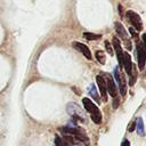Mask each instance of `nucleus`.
<instances>
[{"label":"nucleus","instance_id":"nucleus-18","mask_svg":"<svg viewBox=\"0 0 146 146\" xmlns=\"http://www.w3.org/2000/svg\"><path fill=\"white\" fill-rule=\"evenodd\" d=\"M105 46H106V50H107V52H108L110 55H112V54H113V50H112V48H111L110 42H108V41H105Z\"/></svg>","mask_w":146,"mask_h":146},{"label":"nucleus","instance_id":"nucleus-16","mask_svg":"<svg viewBox=\"0 0 146 146\" xmlns=\"http://www.w3.org/2000/svg\"><path fill=\"white\" fill-rule=\"evenodd\" d=\"M55 146H70L66 141H64L63 138H60L59 136H56L55 138Z\"/></svg>","mask_w":146,"mask_h":146},{"label":"nucleus","instance_id":"nucleus-26","mask_svg":"<svg viewBox=\"0 0 146 146\" xmlns=\"http://www.w3.org/2000/svg\"><path fill=\"white\" fill-rule=\"evenodd\" d=\"M76 146H86V144H84V143H82V141H81V143H79V144H78V145H76Z\"/></svg>","mask_w":146,"mask_h":146},{"label":"nucleus","instance_id":"nucleus-19","mask_svg":"<svg viewBox=\"0 0 146 146\" xmlns=\"http://www.w3.org/2000/svg\"><path fill=\"white\" fill-rule=\"evenodd\" d=\"M117 10H119V13H120V16H121V17H123V16H124V14H123V7H122V5H121V3H119V5H117Z\"/></svg>","mask_w":146,"mask_h":146},{"label":"nucleus","instance_id":"nucleus-23","mask_svg":"<svg viewBox=\"0 0 146 146\" xmlns=\"http://www.w3.org/2000/svg\"><path fill=\"white\" fill-rule=\"evenodd\" d=\"M129 32L131 33V35H132L133 38H137V33L135 32V30H133L132 27H129Z\"/></svg>","mask_w":146,"mask_h":146},{"label":"nucleus","instance_id":"nucleus-5","mask_svg":"<svg viewBox=\"0 0 146 146\" xmlns=\"http://www.w3.org/2000/svg\"><path fill=\"white\" fill-rule=\"evenodd\" d=\"M136 56L138 58V67L139 70H144L145 67V59H146V54L144 50V47L141 44H137V49H136Z\"/></svg>","mask_w":146,"mask_h":146},{"label":"nucleus","instance_id":"nucleus-12","mask_svg":"<svg viewBox=\"0 0 146 146\" xmlns=\"http://www.w3.org/2000/svg\"><path fill=\"white\" fill-rule=\"evenodd\" d=\"M89 95H90L97 103H100V98H99L98 92H97V90H96V87H95L94 84H91L90 88H89Z\"/></svg>","mask_w":146,"mask_h":146},{"label":"nucleus","instance_id":"nucleus-1","mask_svg":"<svg viewBox=\"0 0 146 146\" xmlns=\"http://www.w3.org/2000/svg\"><path fill=\"white\" fill-rule=\"evenodd\" d=\"M82 104L84 106V110L90 113V116H91V120L99 124L102 122V114H100V111L99 108L97 107V105H95L89 98H82Z\"/></svg>","mask_w":146,"mask_h":146},{"label":"nucleus","instance_id":"nucleus-8","mask_svg":"<svg viewBox=\"0 0 146 146\" xmlns=\"http://www.w3.org/2000/svg\"><path fill=\"white\" fill-rule=\"evenodd\" d=\"M106 88H107V92L110 94L111 97L115 98L116 95H117V89L115 87V83L112 79L111 75H107V79H106Z\"/></svg>","mask_w":146,"mask_h":146},{"label":"nucleus","instance_id":"nucleus-10","mask_svg":"<svg viewBox=\"0 0 146 146\" xmlns=\"http://www.w3.org/2000/svg\"><path fill=\"white\" fill-rule=\"evenodd\" d=\"M115 30H116V33L119 34V36L122 40L127 41V31H125V29L123 27V25L120 22H115Z\"/></svg>","mask_w":146,"mask_h":146},{"label":"nucleus","instance_id":"nucleus-20","mask_svg":"<svg viewBox=\"0 0 146 146\" xmlns=\"http://www.w3.org/2000/svg\"><path fill=\"white\" fill-rule=\"evenodd\" d=\"M135 129H136V122H132V123L130 124V127H129L128 131H129V132H132V131H133Z\"/></svg>","mask_w":146,"mask_h":146},{"label":"nucleus","instance_id":"nucleus-25","mask_svg":"<svg viewBox=\"0 0 146 146\" xmlns=\"http://www.w3.org/2000/svg\"><path fill=\"white\" fill-rule=\"evenodd\" d=\"M125 47H127V49H128V50H130V49H131V42H130L129 40H127V41H125Z\"/></svg>","mask_w":146,"mask_h":146},{"label":"nucleus","instance_id":"nucleus-21","mask_svg":"<svg viewBox=\"0 0 146 146\" xmlns=\"http://www.w3.org/2000/svg\"><path fill=\"white\" fill-rule=\"evenodd\" d=\"M119 103H120V100H119V99L115 97V98H114V102H113V108H117Z\"/></svg>","mask_w":146,"mask_h":146},{"label":"nucleus","instance_id":"nucleus-22","mask_svg":"<svg viewBox=\"0 0 146 146\" xmlns=\"http://www.w3.org/2000/svg\"><path fill=\"white\" fill-rule=\"evenodd\" d=\"M143 42H144V50H145V54H146V33L143 34Z\"/></svg>","mask_w":146,"mask_h":146},{"label":"nucleus","instance_id":"nucleus-9","mask_svg":"<svg viewBox=\"0 0 146 146\" xmlns=\"http://www.w3.org/2000/svg\"><path fill=\"white\" fill-rule=\"evenodd\" d=\"M123 67L127 72V74L129 76L132 75V63H131V58L130 55L128 52H124V57H123Z\"/></svg>","mask_w":146,"mask_h":146},{"label":"nucleus","instance_id":"nucleus-4","mask_svg":"<svg viewBox=\"0 0 146 146\" xmlns=\"http://www.w3.org/2000/svg\"><path fill=\"white\" fill-rule=\"evenodd\" d=\"M112 43H113V47L115 49V52H116V57H117V62H119V65L121 67H123V57H124V52L122 51V48H121V43H120V40L117 38H113L112 40Z\"/></svg>","mask_w":146,"mask_h":146},{"label":"nucleus","instance_id":"nucleus-15","mask_svg":"<svg viewBox=\"0 0 146 146\" xmlns=\"http://www.w3.org/2000/svg\"><path fill=\"white\" fill-rule=\"evenodd\" d=\"M96 58H97V60H98L100 64H105L106 56L104 55V52H103V51H97V52H96Z\"/></svg>","mask_w":146,"mask_h":146},{"label":"nucleus","instance_id":"nucleus-17","mask_svg":"<svg viewBox=\"0 0 146 146\" xmlns=\"http://www.w3.org/2000/svg\"><path fill=\"white\" fill-rule=\"evenodd\" d=\"M114 76H115V80H116V82L119 83V82H120V80H121V74H120L119 67H115V68H114Z\"/></svg>","mask_w":146,"mask_h":146},{"label":"nucleus","instance_id":"nucleus-11","mask_svg":"<svg viewBox=\"0 0 146 146\" xmlns=\"http://www.w3.org/2000/svg\"><path fill=\"white\" fill-rule=\"evenodd\" d=\"M136 130H137V133L139 136H145V130H144V122H143V119L141 117H138L136 120Z\"/></svg>","mask_w":146,"mask_h":146},{"label":"nucleus","instance_id":"nucleus-13","mask_svg":"<svg viewBox=\"0 0 146 146\" xmlns=\"http://www.w3.org/2000/svg\"><path fill=\"white\" fill-rule=\"evenodd\" d=\"M119 87H120V92H121V95L124 96L125 92H127V82H125L124 76H122V75H121V80H120V82H119Z\"/></svg>","mask_w":146,"mask_h":146},{"label":"nucleus","instance_id":"nucleus-7","mask_svg":"<svg viewBox=\"0 0 146 146\" xmlns=\"http://www.w3.org/2000/svg\"><path fill=\"white\" fill-rule=\"evenodd\" d=\"M72 46H73L75 49H78L80 52H82V55H84V57H86L87 59H92L91 52H90L89 48H88L86 44H83V43H81V42H78V41H74V42H72Z\"/></svg>","mask_w":146,"mask_h":146},{"label":"nucleus","instance_id":"nucleus-6","mask_svg":"<svg viewBox=\"0 0 146 146\" xmlns=\"http://www.w3.org/2000/svg\"><path fill=\"white\" fill-rule=\"evenodd\" d=\"M96 81H97V86H98V89L100 91V95H102V98L104 102L107 100V88H106V81L104 80V78L102 75H97L96 76Z\"/></svg>","mask_w":146,"mask_h":146},{"label":"nucleus","instance_id":"nucleus-24","mask_svg":"<svg viewBox=\"0 0 146 146\" xmlns=\"http://www.w3.org/2000/svg\"><path fill=\"white\" fill-rule=\"evenodd\" d=\"M121 146H130V141H129L128 139H124V140L122 141V144H121Z\"/></svg>","mask_w":146,"mask_h":146},{"label":"nucleus","instance_id":"nucleus-2","mask_svg":"<svg viewBox=\"0 0 146 146\" xmlns=\"http://www.w3.org/2000/svg\"><path fill=\"white\" fill-rule=\"evenodd\" d=\"M66 110H67V113L73 116V119L79 120V121H83V122L86 121V115H84L82 108L78 104H75V103H68L67 106H66Z\"/></svg>","mask_w":146,"mask_h":146},{"label":"nucleus","instance_id":"nucleus-3","mask_svg":"<svg viewBox=\"0 0 146 146\" xmlns=\"http://www.w3.org/2000/svg\"><path fill=\"white\" fill-rule=\"evenodd\" d=\"M125 15H127L128 21L131 23V25H132L137 31H141V30H143L141 18H140V16H139L137 13H135V11H132V10H127Z\"/></svg>","mask_w":146,"mask_h":146},{"label":"nucleus","instance_id":"nucleus-14","mask_svg":"<svg viewBox=\"0 0 146 146\" xmlns=\"http://www.w3.org/2000/svg\"><path fill=\"white\" fill-rule=\"evenodd\" d=\"M83 36L87 39V40H98L102 35L100 34H95V33H90V32H84L83 33Z\"/></svg>","mask_w":146,"mask_h":146}]
</instances>
